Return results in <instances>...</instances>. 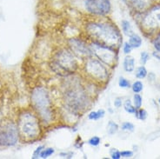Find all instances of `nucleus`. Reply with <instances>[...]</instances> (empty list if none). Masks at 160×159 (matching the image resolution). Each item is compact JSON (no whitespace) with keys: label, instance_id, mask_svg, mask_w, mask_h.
<instances>
[{"label":"nucleus","instance_id":"nucleus-1","mask_svg":"<svg viewBox=\"0 0 160 159\" xmlns=\"http://www.w3.org/2000/svg\"><path fill=\"white\" fill-rule=\"evenodd\" d=\"M87 36L97 44L118 50L122 44V36L116 25L108 21L95 20L85 24Z\"/></svg>","mask_w":160,"mask_h":159},{"label":"nucleus","instance_id":"nucleus-2","mask_svg":"<svg viewBox=\"0 0 160 159\" xmlns=\"http://www.w3.org/2000/svg\"><path fill=\"white\" fill-rule=\"evenodd\" d=\"M16 122L21 142L32 143L42 136V123L33 109H25L19 112Z\"/></svg>","mask_w":160,"mask_h":159},{"label":"nucleus","instance_id":"nucleus-3","mask_svg":"<svg viewBox=\"0 0 160 159\" xmlns=\"http://www.w3.org/2000/svg\"><path fill=\"white\" fill-rule=\"evenodd\" d=\"M65 106L72 113H82L90 106L91 101L84 88L76 80L69 82L64 92Z\"/></svg>","mask_w":160,"mask_h":159},{"label":"nucleus","instance_id":"nucleus-4","mask_svg":"<svg viewBox=\"0 0 160 159\" xmlns=\"http://www.w3.org/2000/svg\"><path fill=\"white\" fill-rule=\"evenodd\" d=\"M31 103L32 109L38 116L41 123L49 125L54 118L53 108L48 91L42 86L32 89L31 92Z\"/></svg>","mask_w":160,"mask_h":159},{"label":"nucleus","instance_id":"nucleus-5","mask_svg":"<svg viewBox=\"0 0 160 159\" xmlns=\"http://www.w3.org/2000/svg\"><path fill=\"white\" fill-rule=\"evenodd\" d=\"M50 66L53 72L60 76L72 75L78 68L77 57L70 49H60L52 56Z\"/></svg>","mask_w":160,"mask_h":159},{"label":"nucleus","instance_id":"nucleus-6","mask_svg":"<svg viewBox=\"0 0 160 159\" xmlns=\"http://www.w3.org/2000/svg\"><path fill=\"white\" fill-rule=\"evenodd\" d=\"M84 71L87 77L96 83H107L110 78V72L107 65L102 63L98 58L90 57L86 59Z\"/></svg>","mask_w":160,"mask_h":159},{"label":"nucleus","instance_id":"nucleus-7","mask_svg":"<svg viewBox=\"0 0 160 159\" xmlns=\"http://www.w3.org/2000/svg\"><path fill=\"white\" fill-rule=\"evenodd\" d=\"M20 141L17 122L5 119L0 122V147H12Z\"/></svg>","mask_w":160,"mask_h":159},{"label":"nucleus","instance_id":"nucleus-8","mask_svg":"<svg viewBox=\"0 0 160 159\" xmlns=\"http://www.w3.org/2000/svg\"><path fill=\"white\" fill-rule=\"evenodd\" d=\"M90 48L92 50V54L102 63L106 64L109 67H114L118 61V50L109 46L97 44L92 42L90 44Z\"/></svg>","mask_w":160,"mask_h":159},{"label":"nucleus","instance_id":"nucleus-9","mask_svg":"<svg viewBox=\"0 0 160 159\" xmlns=\"http://www.w3.org/2000/svg\"><path fill=\"white\" fill-rule=\"evenodd\" d=\"M85 10L93 16L105 17L112 11L111 0H84Z\"/></svg>","mask_w":160,"mask_h":159},{"label":"nucleus","instance_id":"nucleus-10","mask_svg":"<svg viewBox=\"0 0 160 159\" xmlns=\"http://www.w3.org/2000/svg\"><path fill=\"white\" fill-rule=\"evenodd\" d=\"M68 45L69 49L78 58L86 60L93 56L90 45H88L82 39L76 37L70 38L68 40Z\"/></svg>","mask_w":160,"mask_h":159},{"label":"nucleus","instance_id":"nucleus-11","mask_svg":"<svg viewBox=\"0 0 160 159\" xmlns=\"http://www.w3.org/2000/svg\"><path fill=\"white\" fill-rule=\"evenodd\" d=\"M142 26L149 32L160 29V6L149 9L142 19Z\"/></svg>","mask_w":160,"mask_h":159},{"label":"nucleus","instance_id":"nucleus-12","mask_svg":"<svg viewBox=\"0 0 160 159\" xmlns=\"http://www.w3.org/2000/svg\"><path fill=\"white\" fill-rule=\"evenodd\" d=\"M130 3L135 12H144L151 8L152 0H130Z\"/></svg>","mask_w":160,"mask_h":159},{"label":"nucleus","instance_id":"nucleus-13","mask_svg":"<svg viewBox=\"0 0 160 159\" xmlns=\"http://www.w3.org/2000/svg\"><path fill=\"white\" fill-rule=\"evenodd\" d=\"M124 69L125 72H132L135 69V59L132 56H127L124 59Z\"/></svg>","mask_w":160,"mask_h":159},{"label":"nucleus","instance_id":"nucleus-14","mask_svg":"<svg viewBox=\"0 0 160 159\" xmlns=\"http://www.w3.org/2000/svg\"><path fill=\"white\" fill-rule=\"evenodd\" d=\"M128 43L131 44V46L132 48H139L142 45V39L138 35L133 33L130 36Z\"/></svg>","mask_w":160,"mask_h":159},{"label":"nucleus","instance_id":"nucleus-15","mask_svg":"<svg viewBox=\"0 0 160 159\" xmlns=\"http://www.w3.org/2000/svg\"><path fill=\"white\" fill-rule=\"evenodd\" d=\"M121 24H122V30H123V32H124L125 35L131 36L132 34H133L132 25H131L129 21H127V20H123Z\"/></svg>","mask_w":160,"mask_h":159},{"label":"nucleus","instance_id":"nucleus-16","mask_svg":"<svg viewBox=\"0 0 160 159\" xmlns=\"http://www.w3.org/2000/svg\"><path fill=\"white\" fill-rule=\"evenodd\" d=\"M105 115V112L104 110H99L98 112H92L89 113L88 118L90 120H98L104 117Z\"/></svg>","mask_w":160,"mask_h":159},{"label":"nucleus","instance_id":"nucleus-17","mask_svg":"<svg viewBox=\"0 0 160 159\" xmlns=\"http://www.w3.org/2000/svg\"><path fill=\"white\" fill-rule=\"evenodd\" d=\"M118 130V125L113 121H110L107 125V132L109 135H114Z\"/></svg>","mask_w":160,"mask_h":159},{"label":"nucleus","instance_id":"nucleus-18","mask_svg":"<svg viewBox=\"0 0 160 159\" xmlns=\"http://www.w3.org/2000/svg\"><path fill=\"white\" fill-rule=\"evenodd\" d=\"M54 152H55V150L53 148H44L42 152L40 153V157L43 159L48 158L49 157L54 154Z\"/></svg>","mask_w":160,"mask_h":159},{"label":"nucleus","instance_id":"nucleus-19","mask_svg":"<svg viewBox=\"0 0 160 159\" xmlns=\"http://www.w3.org/2000/svg\"><path fill=\"white\" fill-rule=\"evenodd\" d=\"M147 76V71L144 66H140L137 69L136 71V77L138 78H140V79H143L145 77Z\"/></svg>","mask_w":160,"mask_h":159},{"label":"nucleus","instance_id":"nucleus-20","mask_svg":"<svg viewBox=\"0 0 160 159\" xmlns=\"http://www.w3.org/2000/svg\"><path fill=\"white\" fill-rule=\"evenodd\" d=\"M124 110L128 112V113H135L137 111V109L135 108V106H134V105H132L131 100H126V101L124 102Z\"/></svg>","mask_w":160,"mask_h":159},{"label":"nucleus","instance_id":"nucleus-21","mask_svg":"<svg viewBox=\"0 0 160 159\" xmlns=\"http://www.w3.org/2000/svg\"><path fill=\"white\" fill-rule=\"evenodd\" d=\"M133 103H134V106H135L137 110L141 108V106H142V97H141V96L139 94L136 93L134 95V97H133Z\"/></svg>","mask_w":160,"mask_h":159},{"label":"nucleus","instance_id":"nucleus-22","mask_svg":"<svg viewBox=\"0 0 160 159\" xmlns=\"http://www.w3.org/2000/svg\"><path fill=\"white\" fill-rule=\"evenodd\" d=\"M136 117L140 120H145L147 117V112L144 109H138L135 112Z\"/></svg>","mask_w":160,"mask_h":159},{"label":"nucleus","instance_id":"nucleus-23","mask_svg":"<svg viewBox=\"0 0 160 159\" xmlns=\"http://www.w3.org/2000/svg\"><path fill=\"white\" fill-rule=\"evenodd\" d=\"M132 91L135 93H139V92H142V90L144 88V85H143V84L140 81H137V82H135L134 84H132Z\"/></svg>","mask_w":160,"mask_h":159},{"label":"nucleus","instance_id":"nucleus-24","mask_svg":"<svg viewBox=\"0 0 160 159\" xmlns=\"http://www.w3.org/2000/svg\"><path fill=\"white\" fill-rule=\"evenodd\" d=\"M100 142H101V139H100V137H92V138H90L88 141V143L90 145H92V146H94V147H96L98 145H99Z\"/></svg>","mask_w":160,"mask_h":159},{"label":"nucleus","instance_id":"nucleus-25","mask_svg":"<svg viewBox=\"0 0 160 159\" xmlns=\"http://www.w3.org/2000/svg\"><path fill=\"white\" fill-rule=\"evenodd\" d=\"M118 85L121 88H129L131 87L130 85V82L126 78L124 77H120L119 81H118Z\"/></svg>","mask_w":160,"mask_h":159},{"label":"nucleus","instance_id":"nucleus-26","mask_svg":"<svg viewBox=\"0 0 160 159\" xmlns=\"http://www.w3.org/2000/svg\"><path fill=\"white\" fill-rule=\"evenodd\" d=\"M122 130L127 131H134V125L130 122H125L122 124Z\"/></svg>","mask_w":160,"mask_h":159},{"label":"nucleus","instance_id":"nucleus-27","mask_svg":"<svg viewBox=\"0 0 160 159\" xmlns=\"http://www.w3.org/2000/svg\"><path fill=\"white\" fill-rule=\"evenodd\" d=\"M44 149V146H43V145H40V146H38V147L37 148L36 150H35V151L33 152L32 158L37 159V158H38V157H40V153L42 152V151H43Z\"/></svg>","mask_w":160,"mask_h":159},{"label":"nucleus","instance_id":"nucleus-28","mask_svg":"<svg viewBox=\"0 0 160 159\" xmlns=\"http://www.w3.org/2000/svg\"><path fill=\"white\" fill-rule=\"evenodd\" d=\"M150 58V56H149V54L146 52H143L141 53V63L143 64H145L147 63V61Z\"/></svg>","mask_w":160,"mask_h":159},{"label":"nucleus","instance_id":"nucleus-29","mask_svg":"<svg viewBox=\"0 0 160 159\" xmlns=\"http://www.w3.org/2000/svg\"><path fill=\"white\" fill-rule=\"evenodd\" d=\"M111 157H112V159H120L121 158L120 151H118L116 149H113L111 152Z\"/></svg>","mask_w":160,"mask_h":159},{"label":"nucleus","instance_id":"nucleus-30","mask_svg":"<svg viewBox=\"0 0 160 159\" xmlns=\"http://www.w3.org/2000/svg\"><path fill=\"white\" fill-rule=\"evenodd\" d=\"M120 154H121V157L129 158V157H132V156H133V152L131 151H120Z\"/></svg>","mask_w":160,"mask_h":159},{"label":"nucleus","instance_id":"nucleus-31","mask_svg":"<svg viewBox=\"0 0 160 159\" xmlns=\"http://www.w3.org/2000/svg\"><path fill=\"white\" fill-rule=\"evenodd\" d=\"M132 47L131 46V44H129L128 42H126V43H124V46H123V51L125 54H130L131 52H132Z\"/></svg>","mask_w":160,"mask_h":159},{"label":"nucleus","instance_id":"nucleus-32","mask_svg":"<svg viewBox=\"0 0 160 159\" xmlns=\"http://www.w3.org/2000/svg\"><path fill=\"white\" fill-rule=\"evenodd\" d=\"M154 47L158 52H160V32L154 40Z\"/></svg>","mask_w":160,"mask_h":159},{"label":"nucleus","instance_id":"nucleus-33","mask_svg":"<svg viewBox=\"0 0 160 159\" xmlns=\"http://www.w3.org/2000/svg\"><path fill=\"white\" fill-rule=\"evenodd\" d=\"M114 105L116 108H119L121 107L122 105V99L121 98H117L115 101H114Z\"/></svg>","mask_w":160,"mask_h":159},{"label":"nucleus","instance_id":"nucleus-34","mask_svg":"<svg viewBox=\"0 0 160 159\" xmlns=\"http://www.w3.org/2000/svg\"><path fill=\"white\" fill-rule=\"evenodd\" d=\"M67 155H68V154H65V153H61V154H60V156H62V157H64V156H67ZM72 156L73 155H71L70 157H68V158H72Z\"/></svg>","mask_w":160,"mask_h":159},{"label":"nucleus","instance_id":"nucleus-35","mask_svg":"<svg viewBox=\"0 0 160 159\" xmlns=\"http://www.w3.org/2000/svg\"><path fill=\"white\" fill-rule=\"evenodd\" d=\"M159 103H160V99H159Z\"/></svg>","mask_w":160,"mask_h":159}]
</instances>
